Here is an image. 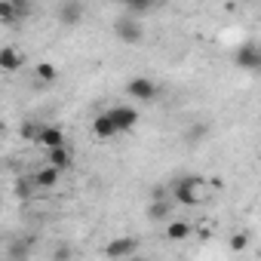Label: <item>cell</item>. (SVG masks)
Here are the masks:
<instances>
[{"instance_id":"277c9868","label":"cell","mask_w":261,"mask_h":261,"mask_svg":"<svg viewBox=\"0 0 261 261\" xmlns=\"http://www.w3.org/2000/svg\"><path fill=\"white\" fill-rule=\"evenodd\" d=\"M114 34H117V40H123V43H142V37H145L142 25H139L136 19H129V16H123V19L114 22Z\"/></svg>"},{"instance_id":"6da1fadb","label":"cell","mask_w":261,"mask_h":261,"mask_svg":"<svg viewBox=\"0 0 261 261\" xmlns=\"http://www.w3.org/2000/svg\"><path fill=\"white\" fill-rule=\"evenodd\" d=\"M172 197L181 206H203L209 200V191H206V181L200 175H181L172 185Z\"/></svg>"},{"instance_id":"ac0fdd59","label":"cell","mask_w":261,"mask_h":261,"mask_svg":"<svg viewBox=\"0 0 261 261\" xmlns=\"http://www.w3.org/2000/svg\"><path fill=\"white\" fill-rule=\"evenodd\" d=\"M227 246H230V249H233V252H243V249H246V246H249V233H243V230H240V233H233V237H230V243H227Z\"/></svg>"},{"instance_id":"e0dca14e","label":"cell","mask_w":261,"mask_h":261,"mask_svg":"<svg viewBox=\"0 0 261 261\" xmlns=\"http://www.w3.org/2000/svg\"><path fill=\"white\" fill-rule=\"evenodd\" d=\"M53 261H74V246L59 243V246L53 249Z\"/></svg>"},{"instance_id":"5b68a950","label":"cell","mask_w":261,"mask_h":261,"mask_svg":"<svg viewBox=\"0 0 261 261\" xmlns=\"http://www.w3.org/2000/svg\"><path fill=\"white\" fill-rule=\"evenodd\" d=\"M108 114H111V120L117 126V133H129V129H136V123H139V111L133 105H117Z\"/></svg>"},{"instance_id":"8992f818","label":"cell","mask_w":261,"mask_h":261,"mask_svg":"<svg viewBox=\"0 0 261 261\" xmlns=\"http://www.w3.org/2000/svg\"><path fill=\"white\" fill-rule=\"evenodd\" d=\"M139 249V240L136 237H114L108 246H105V255L108 258H114V261H123V258H129Z\"/></svg>"},{"instance_id":"7c38bea8","label":"cell","mask_w":261,"mask_h":261,"mask_svg":"<svg viewBox=\"0 0 261 261\" xmlns=\"http://www.w3.org/2000/svg\"><path fill=\"white\" fill-rule=\"evenodd\" d=\"M172 215V203L169 200H154L148 206V221H166Z\"/></svg>"},{"instance_id":"3957f363","label":"cell","mask_w":261,"mask_h":261,"mask_svg":"<svg viewBox=\"0 0 261 261\" xmlns=\"http://www.w3.org/2000/svg\"><path fill=\"white\" fill-rule=\"evenodd\" d=\"M233 62H237V68H243V71L261 74V49H258L255 43H243V46L233 53Z\"/></svg>"},{"instance_id":"d6986e66","label":"cell","mask_w":261,"mask_h":261,"mask_svg":"<svg viewBox=\"0 0 261 261\" xmlns=\"http://www.w3.org/2000/svg\"><path fill=\"white\" fill-rule=\"evenodd\" d=\"M126 10H129V13H136V16H139V13H148V10H151V4H129Z\"/></svg>"},{"instance_id":"44dd1931","label":"cell","mask_w":261,"mask_h":261,"mask_svg":"<svg viewBox=\"0 0 261 261\" xmlns=\"http://www.w3.org/2000/svg\"><path fill=\"white\" fill-rule=\"evenodd\" d=\"M188 136H191V139H200V136H206V126H194Z\"/></svg>"},{"instance_id":"30bf717a","label":"cell","mask_w":261,"mask_h":261,"mask_svg":"<svg viewBox=\"0 0 261 261\" xmlns=\"http://www.w3.org/2000/svg\"><path fill=\"white\" fill-rule=\"evenodd\" d=\"M22 65H25V59L19 56L16 46H4V49H0V68H4V71H19Z\"/></svg>"},{"instance_id":"4fadbf2b","label":"cell","mask_w":261,"mask_h":261,"mask_svg":"<svg viewBox=\"0 0 261 261\" xmlns=\"http://www.w3.org/2000/svg\"><path fill=\"white\" fill-rule=\"evenodd\" d=\"M46 160H49V166L53 169H68L71 166V154H68V148H56V151H46Z\"/></svg>"},{"instance_id":"7a4b0ae2","label":"cell","mask_w":261,"mask_h":261,"mask_svg":"<svg viewBox=\"0 0 261 261\" xmlns=\"http://www.w3.org/2000/svg\"><path fill=\"white\" fill-rule=\"evenodd\" d=\"M126 92L133 95V98H139V101H157L160 86L154 80H148V77H133V80L126 83Z\"/></svg>"},{"instance_id":"ffe728a7","label":"cell","mask_w":261,"mask_h":261,"mask_svg":"<svg viewBox=\"0 0 261 261\" xmlns=\"http://www.w3.org/2000/svg\"><path fill=\"white\" fill-rule=\"evenodd\" d=\"M16 191H19V197H25V200H28V194H31V185H25V181H19V188H16Z\"/></svg>"},{"instance_id":"ba28073f","label":"cell","mask_w":261,"mask_h":261,"mask_svg":"<svg viewBox=\"0 0 261 261\" xmlns=\"http://www.w3.org/2000/svg\"><path fill=\"white\" fill-rule=\"evenodd\" d=\"M83 19V4H77V0H68V4L59 7V22L62 25H80Z\"/></svg>"},{"instance_id":"2e32d148","label":"cell","mask_w":261,"mask_h":261,"mask_svg":"<svg viewBox=\"0 0 261 261\" xmlns=\"http://www.w3.org/2000/svg\"><path fill=\"white\" fill-rule=\"evenodd\" d=\"M22 13V7H16L13 0H0V22H13Z\"/></svg>"},{"instance_id":"7402d4cb","label":"cell","mask_w":261,"mask_h":261,"mask_svg":"<svg viewBox=\"0 0 261 261\" xmlns=\"http://www.w3.org/2000/svg\"><path fill=\"white\" fill-rule=\"evenodd\" d=\"M258 261H261V249H258Z\"/></svg>"},{"instance_id":"52a82bcc","label":"cell","mask_w":261,"mask_h":261,"mask_svg":"<svg viewBox=\"0 0 261 261\" xmlns=\"http://www.w3.org/2000/svg\"><path fill=\"white\" fill-rule=\"evenodd\" d=\"M37 145H43L46 151H56V148H65V133L59 126H40V139Z\"/></svg>"},{"instance_id":"5bb4252c","label":"cell","mask_w":261,"mask_h":261,"mask_svg":"<svg viewBox=\"0 0 261 261\" xmlns=\"http://www.w3.org/2000/svg\"><path fill=\"white\" fill-rule=\"evenodd\" d=\"M166 237H169L172 243H181V240L191 237V224H188V221H169V224H166Z\"/></svg>"},{"instance_id":"9a60e30c","label":"cell","mask_w":261,"mask_h":261,"mask_svg":"<svg viewBox=\"0 0 261 261\" xmlns=\"http://www.w3.org/2000/svg\"><path fill=\"white\" fill-rule=\"evenodd\" d=\"M34 74H37V80H43V83H53V80L59 77L56 65H49V62H40V65L34 68Z\"/></svg>"},{"instance_id":"9c48e42d","label":"cell","mask_w":261,"mask_h":261,"mask_svg":"<svg viewBox=\"0 0 261 261\" xmlns=\"http://www.w3.org/2000/svg\"><path fill=\"white\" fill-rule=\"evenodd\" d=\"M92 136H95V139H114V136H117V126H114L111 114H98V117L92 120Z\"/></svg>"},{"instance_id":"8fae6325","label":"cell","mask_w":261,"mask_h":261,"mask_svg":"<svg viewBox=\"0 0 261 261\" xmlns=\"http://www.w3.org/2000/svg\"><path fill=\"white\" fill-rule=\"evenodd\" d=\"M59 175H62V172H59V169H53V166L46 163V166L34 175V185H37V188H43V191H53V188L59 185Z\"/></svg>"},{"instance_id":"603a6c76","label":"cell","mask_w":261,"mask_h":261,"mask_svg":"<svg viewBox=\"0 0 261 261\" xmlns=\"http://www.w3.org/2000/svg\"><path fill=\"white\" fill-rule=\"evenodd\" d=\"M133 261H145V258H133Z\"/></svg>"}]
</instances>
